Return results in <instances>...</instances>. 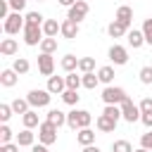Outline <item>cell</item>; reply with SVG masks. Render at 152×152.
I'll return each instance as SVG.
<instances>
[{
    "label": "cell",
    "mask_w": 152,
    "mask_h": 152,
    "mask_svg": "<svg viewBox=\"0 0 152 152\" xmlns=\"http://www.w3.org/2000/svg\"><path fill=\"white\" fill-rule=\"evenodd\" d=\"M40 52H48V55H52L55 50H57V38H50V36H45L43 40H40Z\"/></svg>",
    "instance_id": "cell-25"
},
{
    "label": "cell",
    "mask_w": 152,
    "mask_h": 152,
    "mask_svg": "<svg viewBox=\"0 0 152 152\" xmlns=\"http://www.w3.org/2000/svg\"><path fill=\"white\" fill-rule=\"evenodd\" d=\"M62 36H64L66 40H74V38L78 36V21L64 19V21H62Z\"/></svg>",
    "instance_id": "cell-13"
},
{
    "label": "cell",
    "mask_w": 152,
    "mask_h": 152,
    "mask_svg": "<svg viewBox=\"0 0 152 152\" xmlns=\"http://www.w3.org/2000/svg\"><path fill=\"white\" fill-rule=\"evenodd\" d=\"M12 135H14V133H12V128H10L7 124H2V126H0V145L12 142Z\"/></svg>",
    "instance_id": "cell-35"
},
{
    "label": "cell",
    "mask_w": 152,
    "mask_h": 152,
    "mask_svg": "<svg viewBox=\"0 0 152 152\" xmlns=\"http://www.w3.org/2000/svg\"><path fill=\"white\" fill-rule=\"evenodd\" d=\"M28 100H21V97H17V100H12V109H14V114H26L28 112Z\"/></svg>",
    "instance_id": "cell-31"
},
{
    "label": "cell",
    "mask_w": 152,
    "mask_h": 152,
    "mask_svg": "<svg viewBox=\"0 0 152 152\" xmlns=\"http://www.w3.org/2000/svg\"><path fill=\"white\" fill-rule=\"evenodd\" d=\"M24 26H26V17H21V12H12L7 19H5V33L7 36H14V33H19V31H24Z\"/></svg>",
    "instance_id": "cell-4"
},
{
    "label": "cell",
    "mask_w": 152,
    "mask_h": 152,
    "mask_svg": "<svg viewBox=\"0 0 152 152\" xmlns=\"http://www.w3.org/2000/svg\"><path fill=\"white\" fill-rule=\"evenodd\" d=\"M97 76H100V83H104V86H112V81H114V66H100L97 69Z\"/></svg>",
    "instance_id": "cell-21"
},
{
    "label": "cell",
    "mask_w": 152,
    "mask_h": 152,
    "mask_svg": "<svg viewBox=\"0 0 152 152\" xmlns=\"http://www.w3.org/2000/svg\"><path fill=\"white\" fill-rule=\"evenodd\" d=\"M12 69L21 76V74H28V69H31V64H28V59L26 57H17L14 62H12Z\"/></svg>",
    "instance_id": "cell-26"
},
{
    "label": "cell",
    "mask_w": 152,
    "mask_h": 152,
    "mask_svg": "<svg viewBox=\"0 0 152 152\" xmlns=\"http://www.w3.org/2000/svg\"><path fill=\"white\" fill-rule=\"evenodd\" d=\"M128 31H131V28H128V26H124L121 21H116V19H114V21L107 26V33H109L112 38H121V36H126Z\"/></svg>",
    "instance_id": "cell-20"
},
{
    "label": "cell",
    "mask_w": 152,
    "mask_h": 152,
    "mask_svg": "<svg viewBox=\"0 0 152 152\" xmlns=\"http://www.w3.org/2000/svg\"><path fill=\"white\" fill-rule=\"evenodd\" d=\"M38 71H40L43 76H52V71H55V59H52V55L40 52V57H38Z\"/></svg>",
    "instance_id": "cell-9"
},
{
    "label": "cell",
    "mask_w": 152,
    "mask_h": 152,
    "mask_svg": "<svg viewBox=\"0 0 152 152\" xmlns=\"http://www.w3.org/2000/svg\"><path fill=\"white\" fill-rule=\"evenodd\" d=\"M121 119H126L128 124L140 121V104H135L131 97H126V100L121 102Z\"/></svg>",
    "instance_id": "cell-6"
},
{
    "label": "cell",
    "mask_w": 152,
    "mask_h": 152,
    "mask_svg": "<svg viewBox=\"0 0 152 152\" xmlns=\"http://www.w3.org/2000/svg\"><path fill=\"white\" fill-rule=\"evenodd\" d=\"M116 119H112V116H107V114H100L97 116V121H95V126H97V131L100 133H114V128H116Z\"/></svg>",
    "instance_id": "cell-11"
},
{
    "label": "cell",
    "mask_w": 152,
    "mask_h": 152,
    "mask_svg": "<svg viewBox=\"0 0 152 152\" xmlns=\"http://www.w3.org/2000/svg\"><path fill=\"white\" fill-rule=\"evenodd\" d=\"M83 152H102V150H100L97 145H86V147H83Z\"/></svg>",
    "instance_id": "cell-48"
},
{
    "label": "cell",
    "mask_w": 152,
    "mask_h": 152,
    "mask_svg": "<svg viewBox=\"0 0 152 152\" xmlns=\"http://www.w3.org/2000/svg\"><path fill=\"white\" fill-rule=\"evenodd\" d=\"M21 121H24V128H36V126H40L36 109H28L26 114H21Z\"/></svg>",
    "instance_id": "cell-22"
},
{
    "label": "cell",
    "mask_w": 152,
    "mask_h": 152,
    "mask_svg": "<svg viewBox=\"0 0 152 152\" xmlns=\"http://www.w3.org/2000/svg\"><path fill=\"white\" fill-rule=\"evenodd\" d=\"M100 97H102V102H104V104H121L128 95H126V90H124V88H119V86H107V88L102 90V95H100Z\"/></svg>",
    "instance_id": "cell-3"
},
{
    "label": "cell",
    "mask_w": 152,
    "mask_h": 152,
    "mask_svg": "<svg viewBox=\"0 0 152 152\" xmlns=\"http://www.w3.org/2000/svg\"><path fill=\"white\" fill-rule=\"evenodd\" d=\"M38 2H45V0H38Z\"/></svg>",
    "instance_id": "cell-51"
},
{
    "label": "cell",
    "mask_w": 152,
    "mask_h": 152,
    "mask_svg": "<svg viewBox=\"0 0 152 152\" xmlns=\"http://www.w3.org/2000/svg\"><path fill=\"white\" fill-rule=\"evenodd\" d=\"M140 121H142L147 128H152V112H142V114H140Z\"/></svg>",
    "instance_id": "cell-46"
},
{
    "label": "cell",
    "mask_w": 152,
    "mask_h": 152,
    "mask_svg": "<svg viewBox=\"0 0 152 152\" xmlns=\"http://www.w3.org/2000/svg\"><path fill=\"white\" fill-rule=\"evenodd\" d=\"M142 33H145V43L152 45V19H145V24H142Z\"/></svg>",
    "instance_id": "cell-39"
},
{
    "label": "cell",
    "mask_w": 152,
    "mask_h": 152,
    "mask_svg": "<svg viewBox=\"0 0 152 152\" xmlns=\"http://www.w3.org/2000/svg\"><path fill=\"white\" fill-rule=\"evenodd\" d=\"M17 81H19V74H17L14 69H2V71H0V83H2L5 88L17 86Z\"/></svg>",
    "instance_id": "cell-14"
},
{
    "label": "cell",
    "mask_w": 152,
    "mask_h": 152,
    "mask_svg": "<svg viewBox=\"0 0 152 152\" xmlns=\"http://www.w3.org/2000/svg\"><path fill=\"white\" fill-rule=\"evenodd\" d=\"M142 112H152V97H142L140 100V114Z\"/></svg>",
    "instance_id": "cell-43"
},
{
    "label": "cell",
    "mask_w": 152,
    "mask_h": 152,
    "mask_svg": "<svg viewBox=\"0 0 152 152\" xmlns=\"http://www.w3.org/2000/svg\"><path fill=\"white\" fill-rule=\"evenodd\" d=\"M95 69V59L93 57H81L78 59V71L81 74H88V71H93Z\"/></svg>",
    "instance_id": "cell-30"
},
{
    "label": "cell",
    "mask_w": 152,
    "mask_h": 152,
    "mask_svg": "<svg viewBox=\"0 0 152 152\" xmlns=\"http://www.w3.org/2000/svg\"><path fill=\"white\" fill-rule=\"evenodd\" d=\"M0 152H19V145L17 142H5V145H0Z\"/></svg>",
    "instance_id": "cell-45"
},
{
    "label": "cell",
    "mask_w": 152,
    "mask_h": 152,
    "mask_svg": "<svg viewBox=\"0 0 152 152\" xmlns=\"http://www.w3.org/2000/svg\"><path fill=\"white\" fill-rule=\"evenodd\" d=\"M10 17V0H0V19Z\"/></svg>",
    "instance_id": "cell-42"
},
{
    "label": "cell",
    "mask_w": 152,
    "mask_h": 152,
    "mask_svg": "<svg viewBox=\"0 0 152 152\" xmlns=\"http://www.w3.org/2000/svg\"><path fill=\"white\" fill-rule=\"evenodd\" d=\"M62 69H64L66 74L76 71V69H78V57H76V55H64V57H62Z\"/></svg>",
    "instance_id": "cell-24"
},
{
    "label": "cell",
    "mask_w": 152,
    "mask_h": 152,
    "mask_svg": "<svg viewBox=\"0 0 152 152\" xmlns=\"http://www.w3.org/2000/svg\"><path fill=\"white\" fill-rule=\"evenodd\" d=\"M48 121H52L55 126H64V124H66V114L59 112V109H50V112H48Z\"/></svg>",
    "instance_id": "cell-27"
},
{
    "label": "cell",
    "mask_w": 152,
    "mask_h": 152,
    "mask_svg": "<svg viewBox=\"0 0 152 152\" xmlns=\"http://www.w3.org/2000/svg\"><path fill=\"white\" fill-rule=\"evenodd\" d=\"M109 59H112L114 64H119V66H121V64H126V62H128V50H126L124 45H116V43H114V45L109 48Z\"/></svg>",
    "instance_id": "cell-8"
},
{
    "label": "cell",
    "mask_w": 152,
    "mask_h": 152,
    "mask_svg": "<svg viewBox=\"0 0 152 152\" xmlns=\"http://www.w3.org/2000/svg\"><path fill=\"white\" fill-rule=\"evenodd\" d=\"M126 40H128V45H131L133 50L142 48V45H145V33H142V28H140V31H138V28H131V31L126 33Z\"/></svg>",
    "instance_id": "cell-12"
},
{
    "label": "cell",
    "mask_w": 152,
    "mask_h": 152,
    "mask_svg": "<svg viewBox=\"0 0 152 152\" xmlns=\"http://www.w3.org/2000/svg\"><path fill=\"white\" fill-rule=\"evenodd\" d=\"M140 147H147V150H152V128H150L147 133H142V135H140Z\"/></svg>",
    "instance_id": "cell-40"
},
{
    "label": "cell",
    "mask_w": 152,
    "mask_h": 152,
    "mask_svg": "<svg viewBox=\"0 0 152 152\" xmlns=\"http://www.w3.org/2000/svg\"><path fill=\"white\" fill-rule=\"evenodd\" d=\"M31 152H48V145L38 142V145H33V147H31Z\"/></svg>",
    "instance_id": "cell-47"
},
{
    "label": "cell",
    "mask_w": 152,
    "mask_h": 152,
    "mask_svg": "<svg viewBox=\"0 0 152 152\" xmlns=\"http://www.w3.org/2000/svg\"><path fill=\"white\" fill-rule=\"evenodd\" d=\"M102 114H107V116H112V119H121V104H104V109H102Z\"/></svg>",
    "instance_id": "cell-33"
},
{
    "label": "cell",
    "mask_w": 152,
    "mask_h": 152,
    "mask_svg": "<svg viewBox=\"0 0 152 152\" xmlns=\"http://www.w3.org/2000/svg\"><path fill=\"white\" fill-rule=\"evenodd\" d=\"M36 133H31V128H24L21 133H17V145L19 147H33L36 142Z\"/></svg>",
    "instance_id": "cell-15"
},
{
    "label": "cell",
    "mask_w": 152,
    "mask_h": 152,
    "mask_svg": "<svg viewBox=\"0 0 152 152\" xmlns=\"http://www.w3.org/2000/svg\"><path fill=\"white\" fill-rule=\"evenodd\" d=\"M50 97H52V93L45 88V90H40V88H33V90H28V95H26V100H28V104L33 107V109H40V107H48L50 104Z\"/></svg>",
    "instance_id": "cell-2"
},
{
    "label": "cell",
    "mask_w": 152,
    "mask_h": 152,
    "mask_svg": "<svg viewBox=\"0 0 152 152\" xmlns=\"http://www.w3.org/2000/svg\"><path fill=\"white\" fill-rule=\"evenodd\" d=\"M64 78H66V88H71V90H78V88L83 86V76H76V71L66 74Z\"/></svg>",
    "instance_id": "cell-28"
},
{
    "label": "cell",
    "mask_w": 152,
    "mask_h": 152,
    "mask_svg": "<svg viewBox=\"0 0 152 152\" xmlns=\"http://www.w3.org/2000/svg\"><path fill=\"white\" fill-rule=\"evenodd\" d=\"M66 126H69L71 131H78V124H76V112H74V109L66 114Z\"/></svg>",
    "instance_id": "cell-41"
},
{
    "label": "cell",
    "mask_w": 152,
    "mask_h": 152,
    "mask_svg": "<svg viewBox=\"0 0 152 152\" xmlns=\"http://www.w3.org/2000/svg\"><path fill=\"white\" fill-rule=\"evenodd\" d=\"M76 112V124H78V128H88L90 124H93V114L90 112H86V109H74Z\"/></svg>",
    "instance_id": "cell-23"
},
{
    "label": "cell",
    "mask_w": 152,
    "mask_h": 152,
    "mask_svg": "<svg viewBox=\"0 0 152 152\" xmlns=\"http://www.w3.org/2000/svg\"><path fill=\"white\" fill-rule=\"evenodd\" d=\"M88 12H90L88 2H86V0H76V2L69 7V12H66V19H74V21H83V19L88 17Z\"/></svg>",
    "instance_id": "cell-7"
},
{
    "label": "cell",
    "mask_w": 152,
    "mask_h": 152,
    "mask_svg": "<svg viewBox=\"0 0 152 152\" xmlns=\"http://www.w3.org/2000/svg\"><path fill=\"white\" fill-rule=\"evenodd\" d=\"M112 152H133V145L128 140H114L112 142Z\"/></svg>",
    "instance_id": "cell-34"
},
{
    "label": "cell",
    "mask_w": 152,
    "mask_h": 152,
    "mask_svg": "<svg viewBox=\"0 0 152 152\" xmlns=\"http://www.w3.org/2000/svg\"><path fill=\"white\" fill-rule=\"evenodd\" d=\"M62 100H64L66 104H76V102L81 100V95H78V90H71V88H66V90L62 93Z\"/></svg>",
    "instance_id": "cell-32"
},
{
    "label": "cell",
    "mask_w": 152,
    "mask_h": 152,
    "mask_svg": "<svg viewBox=\"0 0 152 152\" xmlns=\"http://www.w3.org/2000/svg\"><path fill=\"white\" fill-rule=\"evenodd\" d=\"M76 140H78V145H93L95 142V131H90V126L88 128H78V133H76Z\"/></svg>",
    "instance_id": "cell-19"
},
{
    "label": "cell",
    "mask_w": 152,
    "mask_h": 152,
    "mask_svg": "<svg viewBox=\"0 0 152 152\" xmlns=\"http://www.w3.org/2000/svg\"><path fill=\"white\" fill-rule=\"evenodd\" d=\"M57 131H59V126H55L52 121H40V126H38V142H43V145H52V142H57Z\"/></svg>",
    "instance_id": "cell-1"
},
{
    "label": "cell",
    "mask_w": 152,
    "mask_h": 152,
    "mask_svg": "<svg viewBox=\"0 0 152 152\" xmlns=\"http://www.w3.org/2000/svg\"><path fill=\"white\" fill-rule=\"evenodd\" d=\"M43 33L50 38H57V33H62V24H57V19H45L43 21Z\"/></svg>",
    "instance_id": "cell-17"
},
{
    "label": "cell",
    "mask_w": 152,
    "mask_h": 152,
    "mask_svg": "<svg viewBox=\"0 0 152 152\" xmlns=\"http://www.w3.org/2000/svg\"><path fill=\"white\" fill-rule=\"evenodd\" d=\"M81 76H83V88H88V90H93V88L100 83V76H97V74H93V71L81 74Z\"/></svg>",
    "instance_id": "cell-29"
},
{
    "label": "cell",
    "mask_w": 152,
    "mask_h": 152,
    "mask_svg": "<svg viewBox=\"0 0 152 152\" xmlns=\"http://www.w3.org/2000/svg\"><path fill=\"white\" fill-rule=\"evenodd\" d=\"M133 152H152V150H147V147H138V150H133Z\"/></svg>",
    "instance_id": "cell-50"
},
{
    "label": "cell",
    "mask_w": 152,
    "mask_h": 152,
    "mask_svg": "<svg viewBox=\"0 0 152 152\" xmlns=\"http://www.w3.org/2000/svg\"><path fill=\"white\" fill-rule=\"evenodd\" d=\"M17 52H19V45H17V40H14V38H5V40L0 43V55L12 57V55H17Z\"/></svg>",
    "instance_id": "cell-18"
},
{
    "label": "cell",
    "mask_w": 152,
    "mask_h": 152,
    "mask_svg": "<svg viewBox=\"0 0 152 152\" xmlns=\"http://www.w3.org/2000/svg\"><path fill=\"white\" fill-rule=\"evenodd\" d=\"M138 76H140V83H145V86H150V83H152V66H142Z\"/></svg>",
    "instance_id": "cell-37"
},
{
    "label": "cell",
    "mask_w": 152,
    "mask_h": 152,
    "mask_svg": "<svg viewBox=\"0 0 152 152\" xmlns=\"http://www.w3.org/2000/svg\"><path fill=\"white\" fill-rule=\"evenodd\" d=\"M21 33H24V43H26V45H31V48H33V45H40L43 36H45L40 24H26Z\"/></svg>",
    "instance_id": "cell-5"
},
{
    "label": "cell",
    "mask_w": 152,
    "mask_h": 152,
    "mask_svg": "<svg viewBox=\"0 0 152 152\" xmlns=\"http://www.w3.org/2000/svg\"><path fill=\"white\" fill-rule=\"evenodd\" d=\"M43 21H45V17H43L40 12H28V14H26V24H40V26H43Z\"/></svg>",
    "instance_id": "cell-38"
},
{
    "label": "cell",
    "mask_w": 152,
    "mask_h": 152,
    "mask_svg": "<svg viewBox=\"0 0 152 152\" xmlns=\"http://www.w3.org/2000/svg\"><path fill=\"white\" fill-rule=\"evenodd\" d=\"M26 2H28V0H10V7H12L14 12H21V10L26 7Z\"/></svg>",
    "instance_id": "cell-44"
},
{
    "label": "cell",
    "mask_w": 152,
    "mask_h": 152,
    "mask_svg": "<svg viewBox=\"0 0 152 152\" xmlns=\"http://www.w3.org/2000/svg\"><path fill=\"white\" fill-rule=\"evenodd\" d=\"M116 21H121L124 26H128V28H131V21H133V10H131L128 5H121V7L116 10Z\"/></svg>",
    "instance_id": "cell-16"
},
{
    "label": "cell",
    "mask_w": 152,
    "mask_h": 152,
    "mask_svg": "<svg viewBox=\"0 0 152 152\" xmlns=\"http://www.w3.org/2000/svg\"><path fill=\"white\" fill-rule=\"evenodd\" d=\"M48 90L52 95H62L66 90V78L64 76H48Z\"/></svg>",
    "instance_id": "cell-10"
},
{
    "label": "cell",
    "mask_w": 152,
    "mask_h": 152,
    "mask_svg": "<svg viewBox=\"0 0 152 152\" xmlns=\"http://www.w3.org/2000/svg\"><path fill=\"white\" fill-rule=\"evenodd\" d=\"M12 114H14L12 104H0V121H2V124H7V121L12 119Z\"/></svg>",
    "instance_id": "cell-36"
},
{
    "label": "cell",
    "mask_w": 152,
    "mask_h": 152,
    "mask_svg": "<svg viewBox=\"0 0 152 152\" xmlns=\"http://www.w3.org/2000/svg\"><path fill=\"white\" fill-rule=\"evenodd\" d=\"M57 2H59V5H62V7H71V5H74V2H76V0H57Z\"/></svg>",
    "instance_id": "cell-49"
}]
</instances>
